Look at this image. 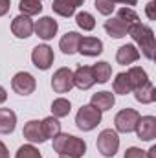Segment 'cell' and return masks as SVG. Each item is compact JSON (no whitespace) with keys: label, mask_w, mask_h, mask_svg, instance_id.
Listing matches in <instances>:
<instances>
[{"label":"cell","mask_w":156,"mask_h":158,"mask_svg":"<svg viewBox=\"0 0 156 158\" xmlns=\"http://www.w3.org/2000/svg\"><path fill=\"white\" fill-rule=\"evenodd\" d=\"M105 31H107L110 37H114V39H121V37H125V35L129 33V28H127L117 17H112V19L105 20Z\"/></svg>","instance_id":"19"},{"label":"cell","mask_w":156,"mask_h":158,"mask_svg":"<svg viewBox=\"0 0 156 158\" xmlns=\"http://www.w3.org/2000/svg\"><path fill=\"white\" fill-rule=\"evenodd\" d=\"M129 35L132 37V40L140 46L142 53L147 57V59H154V48H156V40H154V31L142 24V22H136L130 30H129Z\"/></svg>","instance_id":"1"},{"label":"cell","mask_w":156,"mask_h":158,"mask_svg":"<svg viewBox=\"0 0 156 158\" xmlns=\"http://www.w3.org/2000/svg\"><path fill=\"white\" fill-rule=\"evenodd\" d=\"M134 98H136V101H140V103H143V105L153 103V101L156 99V88H154V85H153L151 81H147L143 86H140L138 90H134Z\"/></svg>","instance_id":"20"},{"label":"cell","mask_w":156,"mask_h":158,"mask_svg":"<svg viewBox=\"0 0 156 158\" xmlns=\"http://www.w3.org/2000/svg\"><path fill=\"white\" fill-rule=\"evenodd\" d=\"M57 30H59V24H57V20H53L51 17H40L39 20L33 24V31L44 40L53 39L55 33H57Z\"/></svg>","instance_id":"10"},{"label":"cell","mask_w":156,"mask_h":158,"mask_svg":"<svg viewBox=\"0 0 156 158\" xmlns=\"http://www.w3.org/2000/svg\"><path fill=\"white\" fill-rule=\"evenodd\" d=\"M11 86H13V90H15L17 94H20V96H30V94L35 92L37 83H35V77H33L31 74H28V72H18V74H15L13 79H11Z\"/></svg>","instance_id":"6"},{"label":"cell","mask_w":156,"mask_h":158,"mask_svg":"<svg viewBox=\"0 0 156 158\" xmlns=\"http://www.w3.org/2000/svg\"><path fill=\"white\" fill-rule=\"evenodd\" d=\"M92 70H94L96 83H107V81L110 79V76H112V66H110L109 63H105V61H101V63L94 64V66H92Z\"/></svg>","instance_id":"25"},{"label":"cell","mask_w":156,"mask_h":158,"mask_svg":"<svg viewBox=\"0 0 156 158\" xmlns=\"http://www.w3.org/2000/svg\"><path fill=\"white\" fill-rule=\"evenodd\" d=\"M17 114L11 109H0V134H9L15 131Z\"/></svg>","instance_id":"17"},{"label":"cell","mask_w":156,"mask_h":158,"mask_svg":"<svg viewBox=\"0 0 156 158\" xmlns=\"http://www.w3.org/2000/svg\"><path fill=\"white\" fill-rule=\"evenodd\" d=\"M116 17L121 20V22H123V24H125V26H127V28H129V30H130V28H132L136 22H140V17H138V13H136L134 9H130V7H127V6L117 9Z\"/></svg>","instance_id":"24"},{"label":"cell","mask_w":156,"mask_h":158,"mask_svg":"<svg viewBox=\"0 0 156 158\" xmlns=\"http://www.w3.org/2000/svg\"><path fill=\"white\" fill-rule=\"evenodd\" d=\"M18 7H20L22 15H26V17L39 15L40 11H42V4H40V0H20Z\"/></svg>","instance_id":"28"},{"label":"cell","mask_w":156,"mask_h":158,"mask_svg":"<svg viewBox=\"0 0 156 158\" xmlns=\"http://www.w3.org/2000/svg\"><path fill=\"white\" fill-rule=\"evenodd\" d=\"M74 86V72L70 68H59L51 77V88L57 94H66Z\"/></svg>","instance_id":"5"},{"label":"cell","mask_w":156,"mask_h":158,"mask_svg":"<svg viewBox=\"0 0 156 158\" xmlns=\"http://www.w3.org/2000/svg\"><path fill=\"white\" fill-rule=\"evenodd\" d=\"M76 22H77V26L81 30H84V31H92L94 28H96V20H94V17L90 15V13H86V11H81L76 15Z\"/></svg>","instance_id":"29"},{"label":"cell","mask_w":156,"mask_h":158,"mask_svg":"<svg viewBox=\"0 0 156 158\" xmlns=\"http://www.w3.org/2000/svg\"><path fill=\"white\" fill-rule=\"evenodd\" d=\"M77 52L86 55V57H97L103 52V42L97 37H83L79 40Z\"/></svg>","instance_id":"13"},{"label":"cell","mask_w":156,"mask_h":158,"mask_svg":"<svg viewBox=\"0 0 156 158\" xmlns=\"http://www.w3.org/2000/svg\"><path fill=\"white\" fill-rule=\"evenodd\" d=\"M76 7L77 6L72 0H53V4H51V9L61 17H72L76 13Z\"/></svg>","instance_id":"23"},{"label":"cell","mask_w":156,"mask_h":158,"mask_svg":"<svg viewBox=\"0 0 156 158\" xmlns=\"http://www.w3.org/2000/svg\"><path fill=\"white\" fill-rule=\"evenodd\" d=\"M117 147H119V138H117L116 131L112 129H105L99 132L97 136V151L107 158H112L117 153Z\"/></svg>","instance_id":"4"},{"label":"cell","mask_w":156,"mask_h":158,"mask_svg":"<svg viewBox=\"0 0 156 158\" xmlns=\"http://www.w3.org/2000/svg\"><path fill=\"white\" fill-rule=\"evenodd\" d=\"M15 158H42V156H40V151L35 147V145L28 143V145L18 147V151H17Z\"/></svg>","instance_id":"30"},{"label":"cell","mask_w":156,"mask_h":158,"mask_svg":"<svg viewBox=\"0 0 156 158\" xmlns=\"http://www.w3.org/2000/svg\"><path fill=\"white\" fill-rule=\"evenodd\" d=\"M147 158H156V145H153V147L147 151Z\"/></svg>","instance_id":"38"},{"label":"cell","mask_w":156,"mask_h":158,"mask_svg":"<svg viewBox=\"0 0 156 158\" xmlns=\"http://www.w3.org/2000/svg\"><path fill=\"white\" fill-rule=\"evenodd\" d=\"M101 123V110L92 107V105H83L77 110L76 125L81 131H92Z\"/></svg>","instance_id":"3"},{"label":"cell","mask_w":156,"mask_h":158,"mask_svg":"<svg viewBox=\"0 0 156 158\" xmlns=\"http://www.w3.org/2000/svg\"><path fill=\"white\" fill-rule=\"evenodd\" d=\"M140 119V114L134 110V109H123L116 114V129L119 132H132L136 129V123Z\"/></svg>","instance_id":"7"},{"label":"cell","mask_w":156,"mask_h":158,"mask_svg":"<svg viewBox=\"0 0 156 158\" xmlns=\"http://www.w3.org/2000/svg\"><path fill=\"white\" fill-rule=\"evenodd\" d=\"M96 9L101 13V15H112L114 9H116V4L112 0H96Z\"/></svg>","instance_id":"31"},{"label":"cell","mask_w":156,"mask_h":158,"mask_svg":"<svg viewBox=\"0 0 156 158\" xmlns=\"http://www.w3.org/2000/svg\"><path fill=\"white\" fill-rule=\"evenodd\" d=\"M136 134L140 140L143 142H151L156 138V118L154 116H140L138 123H136Z\"/></svg>","instance_id":"9"},{"label":"cell","mask_w":156,"mask_h":158,"mask_svg":"<svg viewBox=\"0 0 156 158\" xmlns=\"http://www.w3.org/2000/svg\"><path fill=\"white\" fill-rule=\"evenodd\" d=\"M70 110H72V105H70V101L64 99V98H57V99L51 103L53 118H64V116L70 114Z\"/></svg>","instance_id":"27"},{"label":"cell","mask_w":156,"mask_h":158,"mask_svg":"<svg viewBox=\"0 0 156 158\" xmlns=\"http://www.w3.org/2000/svg\"><path fill=\"white\" fill-rule=\"evenodd\" d=\"M112 88H114V92H116V94H121V96H127V94H130L132 86H130V81H129L127 72H121V74H117L116 79H114V83H112Z\"/></svg>","instance_id":"26"},{"label":"cell","mask_w":156,"mask_h":158,"mask_svg":"<svg viewBox=\"0 0 156 158\" xmlns=\"http://www.w3.org/2000/svg\"><path fill=\"white\" fill-rule=\"evenodd\" d=\"M9 6H11L9 0H0V17H4L9 11Z\"/></svg>","instance_id":"34"},{"label":"cell","mask_w":156,"mask_h":158,"mask_svg":"<svg viewBox=\"0 0 156 158\" xmlns=\"http://www.w3.org/2000/svg\"><path fill=\"white\" fill-rule=\"evenodd\" d=\"M140 59V52L134 44H123L116 53L117 64H132Z\"/></svg>","instance_id":"15"},{"label":"cell","mask_w":156,"mask_h":158,"mask_svg":"<svg viewBox=\"0 0 156 158\" xmlns=\"http://www.w3.org/2000/svg\"><path fill=\"white\" fill-rule=\"evenodd\" d=\"M127 76H129V81H130V86H132V90H138L140 86H143L149 77H147V72L142 68V66H132L129 72H127Z\"/></svg>","instance_id":"21"},{"label":"cell","mask_w":156,"mask_h":158,"mask_svg":"<svg viewBox=\"0 0 156 158\" xmlns=\"http://www.w3.org/2000/svg\"><path fill=\"white\" fill-rule=\"evenodd\" d=\"M6 99H7V92H6L4 86H0V103H4Z\"/></svg>","instance_id":"37"},{"label":"cell","mask_w":156,"mask_h":158,"mask_svg":"<svg viewBox=\"0 0 156 158\" xmlns=\"http://www.w3.org/2000/svg\"><path fill=\"white\" fill-rule=\"evenodd\" d=\"M0 158H9V151L2 142H0Z\"/></svg>","instance_id":"35"},{"label":"cell","mask_w":156,"mask_h":158,"mask_svg":"<svg viewBox=\"0 0 156 158\" xmlns=\"http://www.w3.org/2000/svg\"><path fill=\"white\" fill-rule=\"evenodd\" d=\"M79 40H81V35H79L77 31H68L63 39L59 40V48L63 50V53L72 55V53H76V52H77Z\"/></svg>","instance_id":"18"},{"label":"cell","mask_w":156,"mask_h":158,"mask_svg":"<svg viewBox=\"0 0 156 158\" xmlns=\"http://www.w3.org/2000/svg\"><path fill=\"white\" fill-rule=\"evenodd\" d=\"M53 151L59 153V155H68V156L81 158L86 153V143H84V140H81L77 136L59 132L53 138Z\"/></svg>","instance_id":"2"},{"label":"cell","mask_w":156,"mask_h":158,"mask_svg":"<svg viewBox=\"0 0 156 158\" xmlns=\"http://www.w3.org/2000/svg\"><path fill=\"white\" fill-rule=\"evenodd\" d=\"M112 2H114V4L119 2V4H125V6H136V2H138V0H112Z\"/></svg>","instance_id":"36"},{"label":"cell","mask_w":156,"mask_h":158,"mask_svg":"<svg viewBox=\"0 0 156 158\" xmlns=\"http://www.w3.org/2000/svg\"><path fill=\"white\" fill-rule=\"evenodd\" d=\"M40 127H42V134H44V138L48 140V138H55L59 132H61V123H59V119L53 118V116H50V118H44L40 121Z\"/></svg>","instance_id":"22"},{"label":"cell","mask_w":156,"mask_h":158,"mask_svg":"<svg viewBox=\"0 0 156 158\" xmlns=\"http://www.w3.org/2000/svg\"><path fill=\"white\" fill-rule=\"evenodd\" d=\"M61 158H77V156H68V155H61Z\"/></svg>","instance_id":"40"},{"label":"cell","mask_w":156,"mask_h":158,"mask_svg":"<svg viewBox=\"0 0 156 158\" xmlns=\"http://www.w3.org/2000/svg\"><path fill=\"white\" fill-rule=\"evenodd\" d=\"M72 2H74V4H76V6H81V4H83V2H84V0H72Z\"/></svg>","instance_id":"39"},{"label":"cell","mask_w":156,"mask_h":158,"mask_svg":"<svg viewBox=\"0 0 156 158\" xmlns=\"http://www.w3.org/2000/svg\"><path fill=\"white\" fill-rule=\"evenodd\" d=\"M24 138L30 142V143H42V142H46V138H44V134H42V127H40V121L37 119H31V121H28L26 125H24Z\"/></svg>","instance_id":"14"},{"label":"cell","mask_w":156,"mask_h":158,"mask_svg":"<svg viewBox=\"0 0 156 158\" xmlns=\"http://www.w3.org/2000/svg\"><path fill=\"white\" fill-rule=\"evenodd\" d=\"M94 83H96V77H94L92 66H79L74 72V86L81 90H88L90 86H94Z\"/></svg>","instance_id":"12"},{"label":"cell","mask_w":156,"mask_h":158,"mask_svg":"<svg viewBox=\"0 0 156 158\" xmlns=\"http://www.w3.org/2000/svg\"><path fill=\"white\" fill-rule=\"evenodd\" d=\"M31 61L39 70H48L53 64V50L48 44H39L31 52Z\"/></svg>","instance_id":"8"},{"label":"cell","mask_w":156,"mask_h":158,"mask_svg":"<svg viewBox=\"0 0 156 158\" xmlns=\"http://www.w3.org/2000/svg\"><path fill=\"white\" fill-rule=\"evenodd\" d=\"M125 158H147V151L140 147H129L125 151Z\"/></svg>","instance_id":"32"},{"label":"cell","mask_w":156,"mask_h":158,"mask_svg":"<svg viewBox=\"0 0 156 158\" xmlns=\"http://www.w3.org/2000/svg\"><path fill=\"white\" fill-rule=\"evenodd\" d=\"M114 103H116V98H114L112 92H97L90 99V105L96 107V109H99L101 112L103 110H110L114 107Z\"/></svg>","instance_id":"16"},{"label":"cell","mask_w":156,"mask_h":158,"mask_svg":"<svg viewBox=\"0 0 156 158\" xmlns=\"http://www.w3.org/2000/svg\"><path fill=\"white\" fill-rule=\"evenodd\" d=\"M154 7H156L154 2H149V4H147V7H145V13H147V17H149L151 20H154V19H156V11H154Z\"/></svg>","instance_id":"33"},{"label":"cell","mask_w":156,"mask_h":158,"mask_svg":"<svg viewBox=\"0 0 156 158\" xmlns=\"http://www.w3.org/2000/svg\"><path fill=\"white\" fill-rule=\"evenodd\" d=\"M11 31L17 39H28L33 33V20L26 15H18L11 22Z\"/></svg>","instance_id":"11"}]
</instances>
